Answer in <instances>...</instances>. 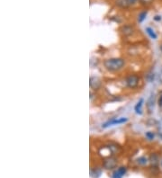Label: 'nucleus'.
<instances>
[{
	"label": "nucleus",
	"instance_id": "nucleus-15",
	"mask_svg": "<svg viewBox=\"0 0 162 178\" xmlns=\"http://www.w3.org/2000/svg\"><path fill=\"white\" fill-rule=\"evenodd\" d=\"M117 171L123 176L125 174H126V172H127V169H126V167H119L118 169H117Z\"/></svg>",
	"mask_w": 162,
	"mask_h": 178
},
{
	"label": "nucleus",
	"instance_id": "nucleus-10",
	"mask_svg": "<svg viewBox=\"0 0 162 178\" xmlns=\"http://www.w3.org/2000/svg\"><path fill=\"white\" fill-rule=\"evenodd\" d=\"M116 5L122 8H126L129 6L130 2L129 0H116Z\"/></svg>",
	"mask_w": 162,
	"mask_h": 178
},
{
	"label": "nucleus",
	"instance_id": "nucleus-19",
	"mask_svg": "<svg viewBox=\"0 0 162 178\" xmlns=\"http://www.w3.org/2000/svg\"><path fill=\"white\" fill-rule=\"evenodd\" d=\"M129 2H130V4H132L135 2V0H129Z\"/></svg>",
	"mask_w": 162,
	"mask_h": 178
},
{
	"label": "nucleus",
	"instance_id": "nucleus-2",
	"mask_svg": "<svg viewBox=\"0 0 162 178\" xmlns=\"http://www.w3.org/2000/svg\"><path fill=\"white\" fill-rule=\"evenodd\" d=\"M128 121V119L125 118V117H121V118H114L110 121H108L106 122H104L103 125H102V128L105 129V128H108L110 126H114V125H120V124H122V123H125Z\"/></svg>",
	"mask_w": 162,
	"mask_h": 178
},
{
	"label": "nucleus",
	"instance_id": "nucleus-5",
	"mask_svg": "<svg viewBox=\"0 0 162 178\" xmlns=\"http://www.w3.org/2000/svg\"><path fill=\"white\" fill-rule=\"evenodd\" d=\"M89 85L93 89H98L101 85V80L96 78V77H91L90 78V81H89Z\"/></svg>",
	"mask_w": 162,
	"mask_h": 178
},
{
	"label": "nucleus",
	"instance_id": "nucleus-16",
	"mask_svg": "<svg viewBox=\"0 0 162 178\" xmlns=\"http://www.w3.org/2000/svg\"><path fill=\"white\" fill-rule=\"evenodd\" d=\"M112 177H113V178H122V175L116 170V171H114V172L113 173Z\"/></svg>",
	"mask_w": 162,
	"mask_h": 178
},
{
	"label": "nucleus",
	"instance_id": "nucleus-6",
	"mask_svg": "<svg viewBox=\"0 0 162 178\" xmlns=\"http://www.w3.org/2000/svg\"><path fill=\"white\" fill-rule=\"evenodd\" d=\"M143 102H144L143 98H140V101L136 103L135 107H134L135 113H136L137 114H139V115H141V114H142V105H143Z\"/></svg>",
	"mask_w": 162,
	"mask_h": 178
},
{
	"label": "nucleus",
	"instance_id": "nucleus-17",
	"mask_svg": "<svg viewBox=\"0 0 162 178\" xmlns=\"http://www.w3.org/2000/svg\"><path fill=\"white\" fill-rule=\"evenodd\" d=\"M158 106L160 108H162V95H160L158 99Z\"/></svg>",
	"mask_w": 162,
	"mask_h": 178
},
{
	"label": "nucleus",
	"instance_id": "nucleus-11",
	"mask_svg": "<svg viewBox=\"0 0 162 178\" xmlns=\"http://www.w3.org/2000/svg\"><path fill=\"white\" fill-rule=\"evenodd\" d=\"M146 32H147L148 35H149V36H150L151 39L156 40V39L158 38V35L156 34L155 31H154L152 28H150V27H147V28H146Z\"/></svg>",
	"mask_w": 162,
	"mask_h": 178
},
{
	"label": "nucleus",
	"instance_id": "nucleus-4",
	"mask_svg": "<svg viewBox=\"0 0 162 178\" xmlns=\"http://www.w3.org/2000/svg\"><path fill=\"white\" fill-rule=\"evenodd\" d=\"M116 165H117L116 159H114L113 157L107 158L105 161L104 162V167L106 169H113V168H114L116 167Z\"/></svg>",
	"mask_w": 162,
	"mask_h": 178
},
{
	"label": "nucleus",
	"instance_id": "nucleus-8",
	"mask_svg": "<svg viewBox=\"0 0 162 178\" xmlns=\"http://www.w3.org/2000/svg\"><path fill=\"white\" fill-rule=\"evenodd\" d=\"M154 105H155V95H151L147 103V107L150 110V112H151L152 109H154Z\"/></svg>",
	"mask_w": 162,
	"mask_h": 178
},
{
	"label": "nucleus",
	"instance_id": "nucleus-3",
	"mask_svg": "<svg viewBox=\"0 0 162 178\" xmlns=\"http://www.w3.org/2000/svg\"><path fill=\"white\" fill-rule=\"evenodd\" d=\"M139 82H140V78L137 77V76H129L127 78L125 79V84L127 85L129 88H136L139 85Z\"/></svg>",
	"mask_w": 162,
	"mask_h": 178
},
{
	"label": "nucleus",
	"instance_id": "nucleus-1",
	"mask_svg": "<svg viewBox=\"0 0 162 178\" xmlns=\"http://www.w3.org/2000/svg\"><path fill=\"white\" fill-rule=\"evenodd\" d=\"M124 64H125L124 60L122 59H120V58L108 59L104 62L105 68L109 71H112V72H115V71L120 70L121 68L123 67Z\"/></svg>",
	"mask_w": 162,
	"mask_h": 178
},
{
	"label": "nucleus",
	"instance_id": "nucleus-14",
	"mask_svg": "<svg viewBox=\"0 0 162 178\" xmlns=\"http://www.w3.org/2000/svg\"><path fill=\"white\" fill-rule=\"evenodd\" d=\"M146 16H147V12H146V11H144V12L140 13V15H139V18H138L139 22H140V23L143 22V20L146 18Z\"/></svg>",
	"mask_w": 162,
	"mask_h": 178
},
{
	"label": "nucleus",
	"instance_id": "nucleus-20",
	"mask_svg": "<svg viewBox=\"0 0 162 178\" xmlns=\"http://www.w3.org/2000/svg\"><path fill=\"white\" fill-rule=\"evenodd\" d=\"M160 165H161V167H162V160H161V161H160Z\"/></svg>",
	"mask_w": 162,
	"mask_h": 178
},
{
	"label": "nucleus",
	"instance_id": "nucleus-12",
	"mask_svg": "<svg viewBox=\"0 0 162 178\" xmlns=\"http://www.w3.org/2000/svg\"><path fill=\"white\" fill-rule=\"evenodd\" d=\"M148 158L145 157V156H140L137 159V163L140 166H146L148 164Z\"/></svg>",
	"mask_w": 162,
	"mask_h": 178
},
{
	"label": "nucleus",
	"instance_id": "nucleus-9",
	"mask_svg": "<svg viewBox=\"0 0 162 178\" xmlns=\"http://www.w3.org/2000/svg\"><path fill=\"white\" fill-rule=\"evenodd\" d=\"M122 32L126 35V36H128V35H131L132 32H133V28L132 26H129V25H125L122 28Z\"/></svg>",
	"mask_w": 162,
	"mask_h": 178
},
{
	"label": "nucleus",
	"instance_id": "nucleus-13",
	"mask_svg": "<svg viewBox=\"0 0 162 178\" xmlns=\"http://www.w3.org/2000/svg\"><path fill=\"white\" fill-rule=\"evenodd\" d=\"M145 137L149 139V140H153L155 139V133L152 131H147L145 133Z\"/></svg>",
	"mask_w": 162,
	"mask_h": 178
},
{
	"label": "nucleus",
	"instance_id": "nucleus-7",
	"mask_svg": "<svg viewBox=\"0 0 162 178\" xmlns=\"http://www.w3.org/2000/svg\"><path fill=\"white\" fill-rule=\"evenodd\" d=\"M150 161L152 164L153 167H156L158 165V163H160V160H159V156L157 154H152L150 157Z\"/></svg>",
	"mask_w": 162,
	"mask_h": 178
},
{
	"label": "nucleus",
	"instance_id": "nucleus-18",
	"mask_svg": "<svg viewBox=\"0 0 162 178\" xmlns=\"http://www.w3.org/2000/svg\"><path fill=\"white\" fill-rule=\"evenodd\" d=\"M161 16L160 15H156L155 17H154V20L155 21H157V22H159V21H161Z\"/></svg>",
	"mask_w": 162,
	"mask_h": 178
}]
</instances>
